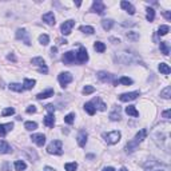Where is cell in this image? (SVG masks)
Here are the masks:
<instances>
[{"label":"cell","instance_id":"1","mask_svg":"<svg viewBox=\"0 0 171 171\" xmlns=\"http://www.w3.org/2000/svg\"><path fill=\"white\" fill-rule=\"evenodd\" d=\"M146 136H147V130L146 128H142L140 131H138L135 134V136H134L132 140H130L127 144H126V152L127 154H132L135 150H138V147H139V144L146 139Z\"/></svg>","mask_w":171,"mask_h":171},{"label":"cell","instance_id":"2","mask_svg":"<svg viewBox=\"0 0 171 171\" xmlns=\"http://www.w3.org/2000/svg\"><path fill=\"white\" fill-rule=\"evenodd\" d=\"M102 136H103V139L107 144H116L120 140L122 134L120 131H111V132H103Z\"/></svg>","mask_w":171,"mask_h":171},{"label":"cell","instance_id":"3","mask_svg":"<svg viewBox=\"0 0 171 171\" xmlns=\"http://www.w3.org/2000/svg\"><path fill=\"white\" fill-rule=\"evenodd\" d=\"M98 79L100 80V82L103 83H111L112 86H118L119 83H118V79L115 78V75L110 74V72H106V71H99L96 74Z\"/></svg>","mask_w":171,"mask_h":171},{"label":"cell","instance_id":"4","mask_svg":"<svg viewBox=\"0 0 171 171\" xmlns=\"http://www.w3.org/2000/svg\"><path fill=\"white\" fill-rule=\"evenodd\" d=\"M46 110L48 111V114L46 115V118H44L43 123H44V126H47V127L52 128V127H54V124H55V118H54L55 107H54L52 104H47V106H46Z\"/></svg>","mask_w":171,"mask_h":171},{"label":"cell","instance_id":"5","mask_svg":"<svg viewBox=\"0 0 171 171\" xmlns=\"http://www.w3.org/2000/svg\"><path fill=\"white\" fill-rule=\"evenodd\" d=\"M48 154H54V155H62L63 154V143L62 140H52L47 147Z\"/></svg>","mask_w":171,"mask_h":171},{"label":"cell","instance_id":"6","mask_svg":"<svg viewBox=\"0 0 171 171\" xmlns=\"http://www.w3.org/2000/svg\"><path fill=\"white\" fill-rule=\"evenodd\" d=\"M16 39L18 40H23L26 46H31V39H30V32L26 28H19L16 31Z\"/></svg>","mask_w":171,"mask_h":171},{"label":"cell","instance_id":"7","mask_svg":"<svg viewBox=\"0 0 171 171\" xmlns=\"http://www.w3.org/2000/svg\"><path fill=\"white\" fill-rule=\"evenodd\" d=\"M86 62H88V52L83 46H80L78 52H76V63L84 64Z\"/></svg>","mask_w":171,"mask_h":171},{"label":"cell","instance_id":"8","mask_svg":"<svg viewBox=\"0 0 171 171\" xmlns=\"http://www.w3.org/2000/svg\"><path fill=\"white\" fill-rule=\"evenodd\" d=\"M58 80H59V83L62 87H67V86L74 80V76H72L70 72H62V74H59Z\"/></svg>","mask_w":171,"mask_h":171},{"label":"cell","instance_id":"9","mask_svg":"<svg viewBox=\"0 0 171 171\" xmlns=\"http://www.w3.org/2000/svg\"><path fill=\"white\" fill-rule=\"evenodd\" d=\"M94 14H98V15H103L104 11H106V6L103 2H100V0H95V2L92 3L91 6V10H90Z\"/></svg>","mask_w":171,"mask_h":171},{"label":"cell","instance_id":"10","mask_svg":"<svg viewBox=\"0 0 171 171\" xmlns=\"http://www.w3.org/2000/svg\"><path fill=\"white\" fill-rule=\"evenodd\" d=\"M74 26H75V20L70 19V20L64 22L62 26H60V31H62V34L64 36H68V35L71 34V31H72V28H74Z\"/></svg>","mask_w":171,"mask_h":171},{"label":"cell","instance_id":"11","mask_svg":"<svg viewBox=\"0 0 171 171\" xmlns=\"http://www.w3.org/2000/svg\"><path fill=\"white\" fill-rule=\"evenodd\" d=\"M62 60H63L64 64H67V66H71V64H74L76 62V52H74V51L64 52Z\"/></svg>","mask_w":171,"mask_h":171},{"label":"cell","instance_id":"12","mask_svg":"<svg viewBox=\"0 0 171 171\" xmlns=\"http://www.w3.org/2000/svg\"><path fill=\"white\" fill-rule=\"evenodd\" d=\"M139 95H140V92H139V91L120 94V95H119V100H120V102H131V100H135Z\"/></svg>","mask_w":171,"mask_h":171},{"label":"cell","instance_id":"13","mask_svg":"<svg viewBox=\"0 0 171 171\" xmlns=\"http://www.w3.org/2000/svg\"><path fill=\"white\" fill-rule=\"evenodd\" d=\"M31 139L39 147H43L44 143H46V135L44 134H34V135H31Z\"/></svg>","mask_w":171,"mask_h":171},{"label":"cell","instance_id":"14","mask_svg":"<svg viewBox=\"0 0 171 171\" xmlns=\"http://www.w3.org/2000/svg\"><path fill=\"white\" fill-rule=\"evenodd\" d=\"M120 112H122V108L119 107V106H115V107L112 108V111L110 112V119H111L112 122H116V120H120Z\"/></svg>","mask_w":171,"mask_h":171},{"label":"cell","instance_id":"15","mask_svg":"<svg viewBox=\"0 0 171 171\" xmlns=\"http://www.w3.org/2000/svg\"><path fill=\"white\" fill-rule=\"evenodd\" d=\"M91 104L94 106V108H95V110H99V111H104V110L107 108L106 103H103V102L100 100V98H94V99L91 100Z\"/></svg>","mask_w":171,"mask_h":171},{"label":"cell","instance_id":"16","mask_svg":"<svg viewBox=\"0 0 171 171\" xmlns=\"http://www.w3.org/2000/svg\"><path fill=\"white\" fill-rule=\"evenodd\" d=\"M87 138H88V135L84 130H80L78 132V138H76V139H78V144L80 147H84L86 146V143H87Z\"/></svg>","mask_w":171,"mask_h":171},{"label":"cell","instance_id":"17","mask_svg":"<svg viewBox=\"0 0 171 171\" xmlns=\"http://www.w3.org/2000/svg\"><path fill=\"white\" fill-rule=\"evenodd\" d=\"M43 22L48 24V26H54L55 24V15H54V12H47V14H44L43 15Z\"/></svg>","mask_w":171,"mask_h":171},{"label":"cell","instance_id":"18","mask_svg":"<svg viewBox=\"0 0 171 171\" xmlns=\"http://www.w3.org/2000/svg\"><path fill=\"white\" fill-rule=\"evenodd\" d=\"M120 7L123 8L124 11H127L130 15H134V14H135V7H134L130 2H126V0H123V2H120Z\"/></svg>","mask_w":171,"mask_h":171},{"label":"cell","instance_id":"19","mask_svg":"<svg viewBox=\"0 0 171 171\" xmlns=\"http://www.w3.org/2000/svg\"><path fill=\"white\" fill-rule=\"evenodd\" d=\"M12 128H14V123H4V124H0V136H6Z\"/></svg>","mask_w":171,"mask_h":171},{"label":"cell","instance_id":"20","mask_svg":"<svg viewBox=\"0 0 171 171\" xmlns=\"http://www.w3.org/2000/svg\"><path fill=\"white\" fill-rule=\"evenodd\" d=\"M14 150L6 140H0V154H11Z\"/></svg>","mask_w":171,"mask_h":171},{"label":"cell","instance_id":"21","mask_svg":"<svg viewBox=\"0 0 171 171\" xmlns=\"http://www.w3.org/2000/svg\"><path fill=\"white\" fill-rule=\"evenodd\" d=\"M50 96H54V90H52V88H48L44 92L38 94V95H36V99H38V100H43V99H47V98H50Z\"/></svg>","mask_w":171,"mask_h":171},{"label":"cell","instance_id":"22","mask_svg":"<svg viewBox=\"0 0 171 171\" xmlns=\"http://www.w3.org/2000/svg\"><path fill=\"white\" fill-rule=\"evenodd\" d=\"M114 24H115V22H114L112 19H104V20H102V27H103V30H106V31L111 30V28L114 27Z\"/></svg>","mask_w":171,"mask_h":171},{"label":"cell","instance_id":"23","mask_svg":"<svg viewBox=\"0 0 171 171\" xmlns=\"http://www.w3.org/2000/svg\"><path fill=\"white\" fill-rule=\"evenodd\" d=\"M35 84H36V80L35 79H24L23 88L24 90H32V88L35 87Z\"/></svg>","mask_w":171,"mask_h":171},{"label":"cell","instance_id":"24","mask_svg":"<svg viewBox=\"0 0 171 171\" xmlns=\"http://www.w3.org/2000/svg\"><path fill=\"white\" fill-rule=\"evenodd\" d=\"M126 114H127V115H131V116H135V118L139 116V112H138V110L135 108V106H128V107H126Z\"/></svg>","mask_w":171,"mask_h":171},{"label":"cell","instance_id":"25","mask_svg":"<svg viewBox=\"0 0 171 171\" xmlns=\"http://www.w3.org/2000/svg\"><path fill=\"white\" fill-rule=\"evenodd\" d=\"M8 88L12 90V91H15V92H23L24 91L23 86L20 83H10L8 84Z\"/></svg>","mask_w":171,"mask_h":171},{"label":"cell","instance_id":"26","mask_svg":"<svg viewBox=\"0 0 171 171\" xmlns=\"http://www.w3.org/2000/svg\"><path fill=\"white\" fill-rule=\"evenodd\" d=\"M159 47H161L162 54H163L165 56H169V54H170V46H169V43L167 42H161Z\"/></svg>","mask_w":171,"mask_h":171},{"label":"cell","instance_id":"27","mask_svg":"<svg viewBox=\"0 0 171 171\" xmlns=\"http://www.w3.org/2000/svg\"><path fill=\"white\" fill-rule=\"evenodd\" d=\"M14 167H15L16 171H23V170L27 169V165H26L24 161H16L14 163Z\"/></svg>","mask_w":171,"mask_h":171},{"label":"cell","instance_id":"28","mask_svg":"<svg viewBox=\"0 0 171 171\" xmlns=\"http://www.w3.org/2000/svg\"><path fill=\"white\" fill-rule=\"evenodd\" d=\"M159 71H161V74H163V75H169L171 72V68L169 67L167 63H161L159 64Z\"/></svg>","mask_w":171,"mask_h":171},{"label":"cell","instance_id":"29","mask_svg":"<svg viewBox=\"0 0 171 171\" xmlns=\"http://www.w3.org/2000/svg\"><path fill=\"white\" fill-rule=\"evenodd\" d=\"M83 107H84V110H86V112H87V114H88V115H94V114H95V112H96V110H95V108H94V106L91 104V102H87V103H86V104L83 106Z\"/></svg>","mask_w":171,"mask_h":171},{"label":"cell","instance_id":"30","mask_svg":"<svg viewBox=\"0 0 171 171\" xmlns=\"http://www.w3.org/2000/svg\"><path fill=\"white\" fill-rule=\"evenodd\" d=\"M31 63L35 64V66H39V67H44V66H46V62H44V59L40 58V56H38V58H32Z\"/></svg>","mask_w":171,"mask_h":171},{"label":"cell","instance_id":"31","mask_svg":"<svg viewBox=\"0 0 171 171\" xmlns=\"http://www.w3.org/2000/svg\"><path fill=\"white\" fill-rule=\"evenodd\" d=\"M79 31H82L83 34H87V35H92L94 32H95L94 27H91V26H82V27H79Z\"/></svg>","mask_w":171,"mask_h":171},{"label":"cell","instance_id":"32","mask_svg":"<svg viewBox=\"0 0 171 171\" xmlns=\"http://www.w3.org/2000/svg\"><path fill=\"white\" fill-rule=\"evenodd\" d=\"M24 128L28 130V131H34V130L38 128V123L36 122H26L24 123Z\"/></svg>","mask_w":171,"mask_h":171},{"label":"cell","instance_id":"33","mask_svg":"<svg viewBox=\"0 0 171 171\" xmlns=\"http://www.w3.org/2000/svg\"><path fill=\"white\" fill-rule=\"evenodd\" d=\"M94 48H95L96 52H104L106 51V44L102 43V42H95V44H94Z\"/></svg>","mask_w":171,"mask_h":171},{"label":"cell","instance_id":"34","mask_svg":"<svg viewBox=\"0 0 171 171\" xmlns=\"http://www.w3.org/2000/svg\"><path fill=\"white\" fill-rule=\"evenodd\" d=\"M161 96L163 98V99H170V98H171V87H169V86H167L166 88L162 90V91H161Z\"/></svg>","mask_w":171,"mask_h":171},{"label":"cell","instance_id":"35","mask_svg":"<svg viewBox=\"0 0 171 171\" xmlns=\"http://www.w3.org/2000/svg\"><path fill=\"white\" fill-rule=\"evenodd\" d=\"M146 19H147V22H154V19H155V10L154 8H147V16H146Z\"/></svg>","mask_w":171,"mask_h":171},{"label":"cell","instance_id":"36","mask_svg":"<svg viewBox=\"0 0 171 171\" xmlns=\"http://www.w3.org/2000/svg\"><path fill=\"white\" fill-rule=\"evenodd\" d=\"M169 32H170L169 26H161L159 28H158V35L159 36H165V35H167Z\"/></svg>","mask_w":171,"mask_h":171},{"label":"cell","instance_id":"37","mask_svg":"<svg viewBox=\"0 0 171 171\" xmlns=\"http://www.w3.org/2000/svg\"><path fill=\"white\" fill-rule=\"evenodd\" d=\"M64 169H66V171H76V169H78V163H76V162L66 163L64 165Z\"/></svg>","mask_w":171,"mask_h":171},{"label":"cell","instance_id":"38","mask_svg":"<svg viewBox=\"0 0 171 171\" xmlns=\"http://www.w3.org/2000/svg\"><path fill=\"white\" fill-rule=\"evenodd\" d=\"M118 83H122L124 86H130V84L134 83V80L131 78H127V76H122L120 79H118Z\"/></svg>","mask_w":171,"mask_h":171},{"label":"cell","instance_id":"39","mask_svg":"<svg viewBox=\"0 0 171 171\" xmlns=\"http://www.w3.org/2000/svg\"><path fill=\"white\" fill-rule=\"evenodd\" d=\"M39 43L42 44V46H47V44L50 43V38H48V35H46V34L40 35L39 36Z\"/></svg>","mask_w":171,"mask_h":171},{"label":"cell","instance_id":"40","mask_svg":"<svg viewBox=\"0 0 171 171\" xmlns=\"http://www.w3.org/2000/svg\"><path fill=\"white\" fill-rule=\"evenodd\" d=\"M64 122H66L67 124H72L75 122V114L71 112V114H68V115H66L64 116Z\"/></svg>","mask_w":171,"mask_h":171},{"label":"cell","instance_id":"41","mask_svg":"<svg viewBox=\"0 0 171 171\" xmlns=\"http://www.w3.org/2000/svg\"><path fill=\"white\" fill-rule=\"evenodd\" d=\"M82 92L84 94V95H90V94H94L95 92V87H92V86H84Z\"/></svg>","mask_w":171,"mask_h":171},{"label":"cell","instance_id":"42","mask_svg":"<svg viewBox=\"0 0 171 171\" xmlns=\"http://www.w3.org/2000/svg\"><path fill=\"white\" fill-rule=\"evenodd\" d=\"M14 114H15V108L8 107V108H6V110H3L2 116H11V115H14Z\"/></svg>","mask_w":171,"mask_h":171},{"label":"cell","instance_id":"43","mask_svg":"<svg viewBox=\"0 0 171 171\" xmlns=\"http://www.w3.org/2000/svg\"><path fill=\"white\" fill-rule=\"evenodd\" d=\"M127 38L130 40H134V42H136V40H139V34L138 32H127Z\"/></svg>","mask_w":171,"mask_h":171},{"label":"cell","instance_id":"44","mask_svg":"<svg viewBox=\"0 0 171 171\" xmlns=\"http://www.w3.org/2000/svg\"><path fill=\"white\" fill-rule=\"evenodd\" d=\"M36 111H38V108H36L34 104H32V106H28L27 110H26V112H27V114H35Z\"/></svg>","mask_w":171,"mask_h":171},{"label":"cell","instance_id":"45","mask_svg":"<svg viewBox=\"0 0 171 171\" xmlns=\"http://www.w3.org/2000/svg\"><path fill=\"white\" fill-rule=\"evenodd\" d=\"M170 115H171V110H166V111H163V114H162V116H163L165 119H170Z\"/></svg>","mask_w":171,"mask_h":171},{"label":"cell","instance_id":"46","mask_svg":"<svg viewBox=\"0 0 171 171\" xmlns=\"http://www.w3.org/2000/svg\"><path fill=\"white\" fill-rule=\"evenodd\" d=\"M39 72H40V74H48V68H47V66L40 67V68H39Z\"/></svg>","mask_w":171,"mask_h":171},{"label":"cell","instance_id":"47","mask_svg":"<svg viewBox=\"0 0 171 171\" xmlns=\"http://www.w3.org/2000/svg\"><path fill=\"white\" fill-rule=\"evenodd\" d=\"M7 59H8V60H11V62H14V63L16 62V56H15L14 54H12V52H11V54L7 56Z\"/></svg>","mask_w":171,"mask_h":171},{"label":"cell","instance_id":"48","mask_svg":"<svg viewBox=\"0 0 171 171\" xmlns=\"http://www.w3.org/2000/svg\"><path fill=\"white\" fill-rule=\"evenodd\" d=\"M163 16H165V18L167 19V20H171V14H170L169 11H163Z\"/></svg>","mask_w":171,"mask_h":171},{"label":"cell","instance_id":"49","mask_svg":"<svg viewBox=\"0 0 171 171\" xmlns=\"http://www.w3.org/2000/svg\"><path fill=\"white\" fill-rule=\"evenodd\" d=\"M56 52H58V48H56V47H52V48H51V56H52V58H54V56L56 55Z\"/></svg>","mask_w":171,"mask_h":171},{"label":"cell","instance_id":"50","mask_svg":"<svg viewBox=\"0 0 171 171\" xmlns=\"http://www.w3.org/2000/svg\"><path fill=\"white\" fill-rule=\"evenodd\" d=\"M8 167H10V165H8L7 162H6V163H4V166H3V169H2V171H10V170H8Z\"/></svg>","mask_w":171,"mask_h":171},{"label":"cell","instance_id":"51","mask_svg":"<svg viewBox=\"0 0 171 171\" xmlns=\"http://www.w3.org/2000/svg\"><path fill=\"white\" fill-rule=\"evenodd\" d=\"M102 171H115V169H114V167H104Z\"/></svg>","mask_w":171,"mask_h":171},{"label":"cell","instance_id":"52","mask_svg":"<svg viewBox=\"0 0 171 171\" xmlns=\"http://www.w3.org/2000/svg\"><path fill=\"white\" fill-rule=\"evenodd\" d=\"M46 171H55V169H51V167H46Z\"/></svg>","mask_w":171,"mask_h":171},{"label":"cell","instance_id":"53","mask_svg":"<svg viewBox=\"0 0 171 171\" xmlns=\"http://www.w3.org/2000/svg\"><path fill=\"white\" fill-rule=\"evenodd\" d=\"M119 171H128V170H127V169H126V167H122V169H120Z\"/></svg>","mask_w":171,"mask_h":171}]
</instances>
